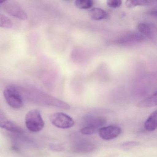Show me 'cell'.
Listing matches in <instances>:
<instances>
[{
  "label": "cell",
  "instance_id": "18",
  "mask_svg": "<svg viewBox=\"0 0 157 157\" xmlns=\"http://www.w3.org/2000/svg\"><path fill=\"white\" fill-rule=\"evenodd\" d=\"M122 1L120 0H108L107 1V5L111 8H118L122 5Z\"/></svg>",
  "mask_w": 157,
  "mask_h": 157
},
{
  "label": "cell",
  "instance_id": "10",
  "mask_svg": "<svg viewBox=\"0 0 157 157\" xmlns=\"http://www.w3.org/2000/svg\"><path fill=\"white\" fill-rule=\"evenodd\" d=\"M89 15L91 19L94 21H101L107 19L108 14L105 11L100 8H94L90 11Z\"/></svg>",
  "mask_w": 157,
  "mask_h": 157
},
{
  "label": "cell",
  "instance_id": "15",
  "mask_svg": "<svg viewBox=\"0 0 157 157\" xmlns=\"http://www.w3.org/2000/svg\"><path fill=\"white\" fill-rule=\"evenodd\" d=\"M98 127L93 125H87L82 128L80 130V132L82 135H91L98 132L100 129Z\"/></svg>",
  "mask_w": 157,
  "mask_h": 157
},
{
  "label": "cell",
  "instance_id": "4",
  "mask_svg": "<svg viewBox=\"0 0 157 157\" xmlns=\"http://www.w3.org/2000/svg\"><path fill=\"white\" fill-rule=\"evenodd\" d=\"M49 119L54 126L62 129L71 128L75 124L73 118L64 113H55L50 116Z\"/></svg>",
  "mask_w": 157,
  "mask_h": 157
},
{
  "label": "cell",
  "instance_id": "2",
  "mask_svg": "<svg viewBox=\"0 0 157 157\" xmlns=\"http://www.w3.org/2000/svg\"><path fill=\"white\" fill-rule=\"evenodd\" d=\"M25 121L26 127L32 132H39L44 126V122L40 111L37 109H34L28 112L25 116Z\"/></svg>",
  "mask_w": 157,
  "mask_h": 157
},
{
  "label": "cell",
  "instance_id": "12",
  "mask_svg": "<svg viewBox=\"0 0 157 157\" xmlns=\"http://www.w3.org/2000/svg\"><path fill=\"white\" fill-rule=\"evenodd\" d=\"M154 2L148 0H129L125 2L127 7L129 8H134L137 6H148L152 5Z\"/></svg>",
  "mask_w": 157,
  "mask_h": 157
},
{
  "label": "cell",
  "instance_id": "7",
  "mask_svg": "<svg viewBox=\"0 0 157 157\" xmlns=\"http://www.w3.org/2000/svg\"><path fill=\"white\" fill-rule=\"evenodd\" d=\"M122 129L117 126L111 125L101 128L98 130L100 137L105 140H111L118 137Z\"/></svg>",
  "mask_w": 157,
  "mask_h": 157
},
{
  "label": "cell",
  "instance_id": "13",
  "mask_svg": "<svg viewBox=\"0 0 157 157\" xmlns=\"http://www.w3.org/2000/svg\"><path fill=\"white\" fill-rule=\"evenodd\" d=\"M94 5L92 0H77L75 2V5L78 9L88 10L91 9Z\"/></svg>",
  "mask_w": 157,
  "mask_h": 157
},
{
  "label": "cell",
  "instance_id": "8",
  "mask_svg": "<svg viewBox=\"0 0 157 157\" xmlns=\"http://www.w3.org/2000/svg\"><path fill=\"white\" fill-rule=\"evenodd\" d=\"M0 127L8 131L17 133H22L23 129L12 121L9 120L2 113L0 112Z\"/></svg>",
  "mask_w": 157,
  "mask_h": 157
},
{
  "label": "cell",
  "instance_id": "5",
  "mask_svg": "<svg viewBox=\"0 0 157 157\" xmlns=\"http://www.w3.org/2000/svg\"><path fill=\"white\" fill-rule=\"evenodd\" d=\"M8 14L20 20H27V15L22 8L16 2L13 1H4L2 4Z\"/></svg>",
  "mask_w": 157,
  "mask_h": 157
},
{
  "label": "cell",
  "instance_id": "3",
  "mask_svg": "<svg viewBox=\"0 0 157 157\" xmlns=\"http://www.w3.org/2000/svg\"><path fill=\"white\" fill-rule=\"evenodd\" d=\"M4 95L6 101L12 108L19 109L23 106L21 94L15 86H8L4 90Z\"/></svg>",
  "mask_w": 157,
  "mask_h": 157
},
{
  "label": "cell",
  "instance_id": "20",
  "mask_svg": "<svg viewBox=\"0 0 157 157\" xmlns=\"http://www.w3.org/2000/svg\"><path fill=\"white\" fill-rule=\"evenodd\" d=\"M3 2H4V1H0V6H1V5H2V3H3Z\"/></svg>",
  "mask_w": 157,
  "mask_h": 157
},
{
  "label": "cell",
  "instance_id": "17",
  "mask_svg": "<svg viewBox=\"0 0 157 157\" xmlns=\"http://www.w3.org/2000/svg\"><path fill=\"white\" fill-rule=\"evenodd\" d=\"M94 148V145L90 143H82L80 146H78V148L75 150L78 152H85L91 151Z\"/></svg>",
  "mask_w": 157,
  "mask_h": 157
},
{
  "label": "cell",
  "instance_id": "1",
  "mask_svg": "<svg viewBox=\"0 0 157 157\" xmlns=\"http://www.w3.org/2000/svg\"><path fill=\"white\" fill-rule=\"evenodd\" d=\"M26 93L28 98L34 102L66 110L70 109V105L68 104L44 93L34 90H30V91L26 92Z\"/></svg>",
  "mask_w": 157,
  "mask_h": 157
},
{
  "label": "cell",
  "instance_id": "16",
  "mask_svg": "<svg viewBox=\"0 0 157 157\" xmlns=\"http://www.w3.org/2000/svg\"><path fill=\"white\" fill-rule=\"evenodd\" d=\"M13 26L12 21L7 16L0 13V27L10 29Z\"/></svg>",
  "mask_w": 157,
  "mask_h": 157
},
{
  "label": "cell",
  "instance_id": "14",
  "mask_svg": "<svg viewBox=\"0 0 157 157\" xmlns=\"http://www.w3.org/2000/svg\"><path fill=\"white\" fill-rule=\"evenodd\" d=\"M138 30L142 35L150 37L152 35V31L149 25L145 23H140L138 25Z\"/></svg>",
  "mask_w": 157,
  "mask_h": 157
},
{
  "label": "cell",
  "instance_id": "11",
  "mask_svg": "<svg viewBox=\"0 0 157 157\" xmlns=\"http://www.w3.org/2000/svg\"><path fill=\"white\" fill-rule=\"evenodd\" d=\"M157 105V94L155 93L151 96L139 102L136 106L139 108H147L156 106Z\"/></svg>",
  "mask_w": 157,
  "mask_h": 157
},
{
  "label": "cell",
  "instance_id": "19",
  "mask_svg": "<svg viewBox=\"0 0 157 157\" xmlns=\"http://www.w3.org/2000/svg\"><path fill=\"white\" fill-rule=\"evenodd\" d=\"M139 144V143L137 141H128V142L123 143L122 147L124 148L129 149L134 147H136V146H138Z\"/></svg>",
  "mask_w": 157,
  "mask_h": 157
},
{
  "label": "cell",
  "instance_id": "6",
  "mask_svg": "<svg viewBox=\"0 0 157 157\" xmlns=\"http://www.w3.org/2000/svg\"><path fill=\"white\" fill-rule=\"evenodd\" d=\"M145 39V36L140 33L136 32H129L115 41L116 44L121 45H128L142 42Z\"/></svg>",
  "mask_w": 157,
  "mask_h": 157
},
{
  "label": "cell",
  "instance_id": "9",
  "mask_svg": "<svg viewBox=\"0 0 157 157\" xmlns=\"http://www.w3.org/2000/svg\"><path fill=\"white\" fill-rule=\"evenodd\" d=\"M157 111L152 112L144 123V128L148 131H153L157 128Z\"/></svg>",
  "mask_w": 157,
  "mask_h": 157
}]
</instances>
